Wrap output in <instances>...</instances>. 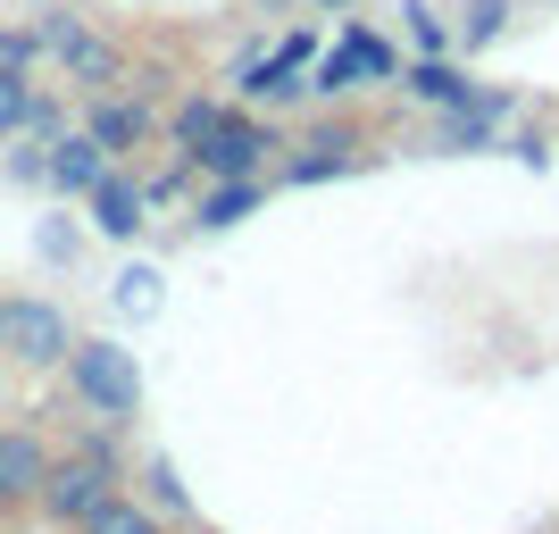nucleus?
I'll return each mask as SVG.
<instances>
[{
    "label": "nucleus",
    "instance_id": "17",
    "mask_svg": "<svg viewBox=\"0 0 559 534\" xmlns=\"http://www.w3.org/2000/svg\"><path fill=\"white\" fill-rule=\"evenodd\" d=\"M501 25H510V0H467L460 43H467V50H485V43H501Z\"/></svg>",
    "mask_w": 559,
    "mask_h": 534
},
{
    "label": "nucleus",
    "instance_id": "18",
    "mask_svg": "<svg viewBox=\"0 0 559 534\" xmlns=\"http://www.w3.org/2000/svg\"><path fill=\"white\" fill-rule=\"evenodd\" d=\"M293 75H301V68H284V59H259V68H242V100H284V93H301Z\"/></svg>",
    "mask_w": 559,
    "mask_h": 534
},
{
    "label": "nucleus",
    "instance_id": "19",
    "mask_svg": "<svg viewBox=\"0 0 559 534\" xmlns=\"http://www.w3.org/2000/svg\"><path fill=\"white\" fill-rule=\"evenodd\" d=\"M401 17H409V43H418L426 59H435V50H451V25L435 17V9H426V0H409V9H401Z\"/></svg>",
    "mask_w": 559,
    "mask_h": 534
},
{
    "label": "nucleus",
    "instance_id": "11",
    "mask_svg": "<svg viewBox=\"0 0 559 534\" xmlns=\"http://www.w3.org/2000/svg\"><path fill=\"white\" fill-rule=\"evenodd\" d=\"M43 176L59 192H93L100 176H109V151H100L93 134H59V142H50V159H43Z\"/></svg>",
    "mask_w": 559,
    "mask_h": 534
},
{
    "label": "nucleus",
    "instance_id": "7",
    "mask_svg": "<svg viewBox=\"0 0 559 534\" xmlns=\"http://www.w3.org/2000/svg\"><path fill=\"white\" fill-rule=\"evenodd\" d=\"M368 75H376V84L393 75V43H384V34H368V25H350V43L318 68V84H309V93L334 100V93H350V84H368Z\"/></svg>",
    "mask_w": 559,
    "mask_h": 534
},
{
    "label": "nucleus",
    "instance_id": "2",
    "mask_svg": "<svg viewBox=\"0 0 559 534\" xmlns=\"http://www.w3.org/2000/svg\"><path fill=\"white\" fill-rule=\"evenodd\" d=\"M68 384H75V401H84L93 418H109V426L142 418V368H134L126 343H75L68 351Z\"/></svg>",
    "mask_w": 559,
    "mask_h": 534
},
{
    "label": "nucleus",
    "instance_id": "15",
    "mask_svg": "<svg viewBox=\"0 0 559 534\" xmlns=\"http://www.w3.org/2000/svg\"><path fill=\"white\" fill-rule=\"evenodd\" d=\"M25 117H34V84L17 59H0V134H25Z\"/></svg>",
    "mask_w": 559,
    "mask_h": 534
},
{
    "label": "nucleus",
    "instance_id": "16",
    "mask_svg": "<svg viewBox=\"0 0 559 534\" xmlns=\"http://www.w3.org/2000/svg\"><path fill=\"white\" fill-rule=\"evenodd\" d=\"M217 117H226V109H217L210 93H192V100H176V117H167V134H176V151H192V142L210 134Z\"/></svg>",
    "mask_w": 559,
    "mask_h": 534
},
{
    "label": "nucleus",
    "instance_id": "8",
    "mask_svg": "<svg viewBox=\"0 0 559 534\" xmlns=\"http://www.w3.org/2000/svg\"><path fill=\"white\" fill-rule=\"evenodd\" d=\"M350 159H359V126H350V117H318L301 134V159L284 167V176H293V185H326V176H343Z\"/></svg>",
    "mask_w": 559,
    "mask_h": 534
},
{
    "label": "nucleus",
    "instance_id": "1",
    "mask_svg": "<svg viewBox=\"0 0 559 534\" xmlns=\"http://www.w3.org/2000/svg\"><path fill=\"white\" fill-rule=\"evenodd\" d=\"M109 493H126V460H117L109 435H84L75 451H50V476H43V526H84V518L109 501Z\"/></svg>",
    "mask_w": 559,
    "mask_h": 534
},
{
    "label": "nucleus",
    "instance_id": "13",
    "mask_svg": "<svg viewBox=\"0 0 559 534\" xmlns=\"http://www.w3.org/2000/svg\"><path fill=\"white\" fill-rule=\"evenodd\" d=\"M259 201H267V185H259V176H217V192L201 201V226H210V234H226V226H242V217H251Z\"/></svg>",
    "mask_w": 559,
    "mask_h": 534
},
{
    "label": "nucleus",
    "instance_id": "9",
    "mask_svg": "<svg viewBox=\"0 0 559 534\" xmlns=\"http://www.w3.org/2000/svg\"><path fill=\"white\" fill-rule=\"evenodd\" d=\"M84 201H93V226L109 234V242H134V234H142V210H151V192H142L134 176H117V167L84 192Z\"/></svg>",
    "mask_w": 559,
    "mask_h": 534
},
{
    "label": "nucleus",
    "instance_id": "14",
    "mask_svg": "<svg viewBox=\"0 0 559 534\" xmlns=\"http://www.w3.org/2000/svg\"><path fill=\"white\" fill-rule=\"evenodd\" d=\"M75 534H167V526H159V518H151V510H142L134 493H109V501H100V510L84 518V526H75Z\"/></svg>",
    "mask_w": 559,
    "mask_h": 534
},
{
    "label": "nucleus",
    "instance_id": "21",
    "mask_svg": "<svg viewBox=\"0 0 559 534\" xmlns=\"http://www.w3.org/2000/svg\"><path fill=\"white\" fill-rule=\"evenodd\" d=\"M326 9H343V0H326Z\"/></svg>",
    "mask_w": 559,
    "mask_h": 534
},
{
    "label": "nucleus",
    "instance_id": "4",
    "mask_svg": "<svg viewBox=\"0 0 559 534\" xmlns=\"http://www.w3.org/2000/svg\"><path fill=\"white\" fill-rule=\"evenodd\" d=\"M43 50L68 59V75L84 84V93H117V84H126V50H117L109 34H93V25H75V17H50L43 25Z\"/></svg>",
    "mask_w": 559,
    "mask_h": 534
},
{
    "label": "nucleus",
    "instance_id": "10",
    "mask_svg": "<svg viewBox=\"0 0 559 534\" xmlns=\"http://www.w3.org/2000/svg\"><path fill=\"white\" fill-rule=\"evenodd\" d=\"M401 93L418 100V109H467V100H476V75L451 68L443 50H435V59H418V68L401 75Z\"/></svg>",
    "mask_w": 559,
    "mask_h": 534
},
{
    "label": "nucleus",
    "instance_id": "6",
    "mask_svg": "<svg viewBox=\"0 0 559 534\" xmlns=\"http://www.w3.org/2000/svg\"><path fill=\"white\" fill-rule=\"evenodd\" d=\"M43 476H50V442L34 426H0V518H25L43 501Z\"/></svg>",
    "mask_w": 559,
    "mask_h": 534
},
{
    "label": "nucleus",
    "instance_id": "20",
    "mask_svg": "<svg viewBox=\"0 0 559 534\" xmlns=\"http://www.w3.org/2000/svg\"><path fill=\"white\" fill-rule=\"evenodd\" d=\"M151 493H159V510H176V518L192 510V501H185V485H176V467H167V460L151 467Z\"/></svg>",
    "mask_w": 559,
    "mask_h": 534
},
{
    "label": "nucleus",
    "instance_id": "12",
    "mask_svg": "<svg viewBox=\"0 0 559 534\" xmlns=\"http://www.w3.org/2000/svg\"><path fill=\"white\" fill-rule=\"evenodd\" d=\"M84 134L100 142V151H134L142 134H151V109H142V100H109V93H93V117H84Z\"/></svg>",
    "mask_w": 559,
    "mask_h": 534
},
{
    "label": "nucleus",
    "instance_id": "5",
    "mask_svg": "<svg viewBox=\"0 0 559 534\" xmlns=\"http://www.w3.org/2000/svg\"><path fill=\"white\" fill-rule=\"evenodd\" d=\"M267 151H276V134H267L259 117H242V109H226L210 134L192 142V159L210 167V176H259V167H267Z\"/></svg>",
    "mask_w": 559,
    "mask_h": 534
},
{
    "label": "nucleus",
    "instance_id": "3",
    "mask_svg": "<svg viewBox=\"0 0 559 534\" xmlns=\"http://www.w3.org/2000/svg\"><path fill=\"white\" fill-rule=\"evenodd\" d=\"M0 351H9L17 368H68L75 325H68V309H59V301L17 293V301H0Z\"/></svg>",
    "mask_w": 559,
    "mask_h": 534
}]
</instances>
